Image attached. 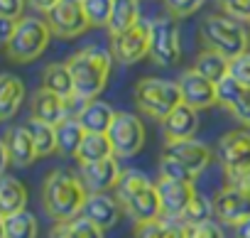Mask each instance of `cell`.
<instances>
[{"label":"cell","mask_w":250,"mask_h":238,"mask_svg":"<svg viewBox=\"0 0 250 238\" xmlns=\"http://www.w3.org/2000/svg\"><path fill=\"white\" fill-rule=\"evenodd\" d=\"M32 118H37V121H44V123H62L64 118H69V108H66V98L52 93L49 88H40L35 91L32 96Z\"/></svg>","instance_id":"obj_21"},{"label":"cell","mask_w":250,"mask_h":238,"mask_svg":"<svg viewBox=\"0 0 250 238\" xmlns=\"http://www.w3.org/2000/svg\"><path fill=\"white\" fill-rule=\"evenodd\" d=\"M194 69H196L199 74H204L208 81L218 84L221 79H226V76L230 74V59H228L226 54H221V52L206 47V49H201V52L196 54Z\"/></svg>","instance_id":"obj_25"},{"label":"cell","mask_w":250,"mask_h":238,"mask_svg":"<svg viewBox=\"0 0 250 238\" xmlns=\"http://www.w3.org/2000/svg\"><path fill=\"white\" fill-rule=\"evenodd\" d=\"M230 74H233L240 84L250 86V49L230 59Z\"/></svg>","instance_id":"obj_37"},{"label":"cell","mask_w":250,"mask_h":238,"mask_svg":"<svg viewBox=\"0 0 250 238\" xmlns=\"http://www.w3.org/2000/svg\"><path fill=\"white\" fill-rule=\"evenodd\" d=\"M115 199L120 201L123 211L128 214L135 223L152 221L162 216V201L157 192V182H152L147 174L138 170H125L118 187Z\"/></svg>","instance_id":"obj_2"},{"label":"cell","mask_w":250,"mask_h":238,"mask_svg":"<svg viewBox=\"0 0 250 238\" xmlns=\"http://www.w3.org/2000/svg\"><path fill=\"white\" fill-rule=\"evenodd\" d=\"M49 238H79V233L74 231L71 221H57L54 228L49 231Z\"/></svg>","instance_id":"obj_42"},{"label":"cell","mask_w":250,"mask_h":238,"mask_svg":"<svg viewBox=\"0 0 250 238\" xmlns=\"http://www.w3.org/2000/svg\"><path fill=\"white\" fill-rule=\"evenodd\" d=\"M120 211H123L120 201L115 196H110L108 192H103V194H88L86 196L81 216H86L88 221H93L96 226L108 231V228H113L120 221Z\"/></svg>","instance_id":"obj_17"},{"label":"cell","mask_w":250,"mask_h":238,"mask_svg":"<svg viewBox=\"0 0 250 238\" xmlns=\"http://www.w3.org/2000/svg\"><path fill=\"white\" fill-rule=\"evenodd\" d=\"M135 103L138 108L155 118V121H165V118L179 106L182 101V91L177 81L169 79H143L135 86Z\"/></svg>","instance_id":"obj_5"},{"label":"cell","mask_w":250,"mask_h":238,"mask_svg":"<svg viewBox=\"0 0 250 238\" xmlns=\"http://www.w3.org/2000/svg\"><path fill=\"white\" fill-rule=\"evenodd\" d=\"M182 57V37L174 18H157L150 25V59L160 66H172Z\"/></svg>","instance_id":"obj_9"},{"label":"cell","mask_w":250,"mask_h":238,"mask_svg":"<svg viewBox=\"0 0 250 238\" xmlns=\"http://www.w3.org/2000/svg\"><path fill=\"white\" fill-rule=\"evenodd\" d=\"M5 145H8V152H10V162L18 165V167H30L40 155H37V148H35V140L27 130V126H13L8 128V133L3 135Z\"/></svg>","instance_id":"obj_20"},{"label":"cell","mask_w":250,"mask_h":238,"mask_svg":"<svg viewBox=\"0 0 250 238\" xmlns=\"http://www.w3.org/2000/svg\"><path fill=\"white\" fill-rule=\"evenodd\" d=\"M162 155L169 157V160H174V162H179L194 179L208 167V162H211V157H213L211 148H208L206 143L194 140V138H189V140H177V143H167Z\"/></svg>","instance_id":"obj_13"},{"label":"cell","mask_w":250,"mask_h":238,"mask_svg":"<svg viewBox=\"0 0 250 238\" xmlns=\"http://www.w3.org/2000/svg\"><path fill=\"white\" fill-rule=\"evenodd\" d=\"M79 177H81L88 194H103V192H110V189L118 187L123 170H120L115 155H110V157L98 160V162L79 165Z\"/></svg>","instance_id":"obj_14"},{"label":"cell","mask_w":250,"mask_h":238,"mask_svg":"<svg viewBox=\"0 0 250 238\" xmlns=\"http://www.w3.org/2000/svg\"><path fill=\"white\" fill-rule=\"evenodd\" d=\"M110 54L120 64H138L140 59L150 57V25L138 22L135 27L125 30L120 35H110Z\"/></svg>","instance_id":"obj_12"},{"label":"cell","mask_w":250,"mask_h":238,"mask_svg":"<svg viewBox=\"0 0 250 238\" xmlns=\"http://www.w3.org/2000/svg\"><path fill=\"white\" fill-rule=\"evenodd\" d=\"M211 216H213V201H208L204 194L196 192V196L191 199L189 209L182 216V223H201V221H208Z\"/></svg>","instance_id":"obj_34"},{"label":"cell","mask_w":250,"mask_h":238,"mask_svg":"<svg viewBox=\"0 0 250 238\" xmlns=\"http://www.w3.org/2000/svg\"><path fill=\"white\" fill-rule=\"evenodd\" d=\"M8 165H10V152H8V145H5V140L0 138V177L5 174Z\"/></svg>","instance_id":"obj_43"},{"label":"cell","mask_w":250,"mask_h":238,"mask_svg":"<svg viewBox=\"0 0 250 238\" xmlns=\"http://www.w3.org/2000/svg\"><path fill=\"white\" fill-rule=\"evenodd\" d=\"M140 22V10L138 3H125V0H115L113 8V18L108 22V32L110 35H120L125 30H130Z\"/></svg>","instance_id":"obj_32"},{"label":"cell","mask_w":250,"mask_h":238,"mask_svg":"<svg viewBox=\"0 0 250 238\" xmlns=\"http://www.w3.org/2000/svg\"><path fill=\"white\" fill-rule=\"evenodd\" d=\"M27 206V189L20 179L3 174L0 177V216H10Z\"/></svg>","instance_id":"obj_24"},{"label":"cell","mask_w":250,"mask_h":238,"mask_svg":"<svg viewBox=\"0 0 250 238\" xmlns=\"http://www.w3.org/2000/svg\"><path fill=\"white\" fill-rule=\"evenodd\" d=\"M37 233L40 223L27 209L5 216V238H37Z\"/></svg>","instance_id":"obj_31"},{"label":"cell","mask_w":250,"mask_h":238,"mask_svg":"<svg viewBox=\"0 0 250 238\" xmlns=\"http://www.w3.org/2000/svg\"><path fill=\"white\" fill-rule=\"evenodd\" d=\"M15 27H18V20L13 18H5V15H0V44H8L15 35Z\"/></svg>","instance_id":"obj_41"},{"label":"cell","mask_w":250,"mask_h":238,"mask_svg":"<svg viewBox=\"0 0 250 238\" xmlns=\"http://www.w3.org/2000/svg\"><path fill=\"white\" fill-rule=\"evenodd\" d=\"M108 140L113 145V155L115 157H133L143 150L145 145V126L135 113L128 110H118L113 123L108 128Z\"/></svg>","instance_id":"obj_8"},{"label":"cell","mask_w":250,"mask_h":238,"mask_svg":"<svg viewBox=\"0 0 250 238\" xmlns=\"http://www.w3.org/2000/svg\"><path fill=\"white\" fill-rule=\"evenodd\" d=\"M240 123H243V126H245V128L250 130V108H248V113H245V118H243V121H240Z\"/></svg>","instance_id":"obj_47"},{"label":"cell","mask_w":250,"mask_h":238,"mask_svg":"<svg viewBox=\"0 0 250 238\" xmlns=\"http://www.w3.org/2000/svg\"><path fill=\"white\" fill-rule=\"evenodd\" d=\"M83 135H86V128L81 126L79 118H64L62 123H57V152L66 157H76Z\"/></svg>","instance_id":"obj_26"},{"label":"cell","mask_w":250,"mask_h":238,"mask_svg":"<svg viewBox=\"0 0 250 238\" xmlns=\"http://www.w3.org/2000/svg\"><path fill=\"white\" fill-rule=\"evenodd\" d=\"M216 160L228 182H250V130L226 133L216 145Z\"/></svg>","instance_id":"obj_7"},{"label":"cell","mask_w":250,"mask_h":238,"mask_svg":"<svg viewBox=\"0 0 250 238\" xmlns=\"http://www.w3.org/2000/svg\"><path fill=\"white\" fill-rule=\"evenodd\" d=\"M233 238H250V218L233 226Z\"/></svg>","instance_id":"obj_44"},{"label":"cell","mask_w":250,"mask_h":238,"mask_svg":"<svg viewBox=\"0 0 250 238\" xmlns=\"http://www.w3.org/2000/svg\"><path fill=\"white\" fill-rule=\"evenodd\" d=\"M25 101V84L15 74H0V121H10Z\"/></svg>","instance_id":"obj_22"},{"label":"cell","mask_w":250,"mask_h":238,"mask_svg":"<svg viewBox=\"0 0 250 238\" xmlns=\"http://www.w3.org/2000/svg\"><path fill=\"white\" fill-rule=\"evenodd\" d=\"M86 187L76 172L54 170L42 184V206L54 221H74L86 204Z\"/></svg>","instance_id":"obj_1"},{"label":"cell","mask_w":250,"mask_h":238,"mask_svg":"<svg viewBox=\"0 0 250 238\" xmlns=\"http://www.w3.org/2000/svg\"><path fill=\"white\" fill-rule=\"evenodd\" d=\"M216 93H218V103L228 113H233L238 121H243L250 108V86L240 84L233 74H228L226 79H221L216 84Z\"/></svg>","instance_id":"obj_18"},{"label":"cell","mask_w":250,"mask_h":238,"mask_svg":"<svg viewBox=\"0 0 250 238\" xmlns=\"http://www.w3.org/2000/svg\"><path fill=\"white\" fill-rule=\"evenodd\" d=\"M184 231H187V238H223L221 226L213 223L211 218L201 223H184Z\"/></svg>","instance_id":"obj_35"},{"label":"cell","mask_w":250,"mask_h":238,"mask_svg":"<svg viewBox=\"0 0 250 238\" xmlns=\"http://www.w3.org/2000/svg\"><path fill=\"white\" fill-rule=\"evenodd\" d=\"M206 0H165V8L172 18H189L194 15Z\"/></svg>","instance_id":"obj_36"},{"label":"cell","mask_w":250,"mask_h":238,"mask_svg":"<svg viewBox=\"0 0 250 238\" xmlns=\"http://www.w3.org/2000/svg\"><path fill=\"white\" fill-rule=\"evenodd\" d=\"M179 91H182V101L196 110L201 108H211L218 103V93H216V84L208 81L204 74H199L194 66L187 69L179 76Z\"/></svg>","instance_id":"obj_16"},{"label":"cell","mask_w":250,"mask_h":238,"mask_svg":"<svg viewBox=\"0 0 250 238\" xmlns=\"http://www.w3.org/2000/svg\"><path fill=\"white\" fill-rule=\"evenodd\" d=\"M76 118L81 121V126L86 128V133H108L113 118H115V110L108 103L91 98V101L83 103V108L79 110Z\"/></svg>","instance_id":"obj_23"},{"label":"cell","mask_w":250,"mask_h":238,"mask_svg":"<svg viewBox=\"0 0 250 238\" xmlns=\"http://www.w3.org/2000/svg\"><path fill=\"white\" fill-rule=\"evenodd\" d=\"M110 155H113V145L105 133H86L81 140V148L76 152V160H79V165H86V162L105 160Z\"/></svg>","instance_id":"obj_29"},{"label":"cell","mask_w":250,"mask_h":238,"mask_svg":"<svg viewBox=\"0 0 250 238\" xmlns=\"http://www.w3.org/2000/svg\"><path fill=\"white\" fill-rule=\"evenodd\" d=\"M113 8H115V0H83V10L91 27H108L113 18Z\"/></svg>","instance_id":"obj_33"},{"label":"cell","mask_w":250,"mask_h":238,"mask_svg":"<svg viewBox=\"0 0 250 238\" xmlns=\"http://www.w3.org/2000/svg\"><path fill=\"white\" fill-rule=\"evenodd\" d=\"M157 192H160V201H162V216L174 218V221H182L184 211L189 209L191 199L196 196L194 182L167 179V177L157 179Z\"/></svg>","instance_id":"obj_15"},{"label":"cell","mask_w":250,"mask_h":238,"mask_svg":"<svg viewBox=\"0 0 250 238\" xmlns=\"http://www.w3.org/2000/svg\"><path fill=\"white\" fill-rule=\"evenodd\" d=\"M27 130H30V135L35 140V148H37L40 157H47V155L57 152V126L37 121V118H30V121H27Z\"/></svg>","instance_id":"obj_30"},{"label":"cell","mask_w":250,"mask_h":238,"mask_svg":"<svg viewBox=\"0 0 250 238\" xmlns=\"http://www.w3.org/2000/svg\"><path fill=\"white\" fill-rule=\"evenodd\" d=\"M42 86L49 88L52 93L62 96V98H74L76 88H74V76L69 71L66 64H49L42 71Z\"/></svg>","instance_id":"obj_28"},{"label":"cell","mask_w":250,"mask_h":238,"mask_svg":"<svg viewBox=\"0 0 250 238\" xmlns=\"http://www.w3.org/2000/svg\"><path fill=\"white\" fill-rule=\"evenodd\" d=\"M49 40H52V30H49L47 20L20 18L13 40L5 44V54L18 64H27V62H35L47 49Z\"/></svg>","instance_id":"obj_6"},{"label":"cell","mask_w":250,"mask_h":238,"mask_svg":"<svg viewBox=\"0 0 250 238\" xmlns=\"http://www.w3.org/2000/svg\"><path fill=\"white\" fill-rule=\"evenodd\" d=\"M0 238H5V216H0Z\"/></svg>","instance_id":"obj_46"},{"label":"cell","mask_w":250,"mask_h":238,"mask_svg":"<svg viewBox=\"0 0 250 238\" xmlns=\"http://www.w3.org/2000/svg\"><path fill=\"white\" fill-rule=\"evenodd\" d=\"M218 5L235 20H250V0H218Z\"/></svg>","instance_id":"obj_39"},{"label":"cell","mask_w":250,"mask_h":238,"mask_svg":"<svg viewBox=\"0 0 250 238\" xmlns=\"http://www.w3.org/2000/svg\"><path fill=\"white\" fill-rule=\"evenodd\" d=\"M199 128V115H196V108L187 106V103H179L165 121H162V130H165V138L167 143H177V140H189L194 138Z\"/></svg>","instance_id":"obj_19"},{"label":"cell","mask_w":250,"mask_h":238,"mask_svg":"<svg viewBox=\"0 0 250 238\" xmlns=\"http://www.w3.org/2000/svg\"><path fill=\"white\" fill-rule=\"evenodd\" d=\"M213 216L228 226L250 218V182H228L213 196Z\"/></svg>","instance_id":"obj_10"},{"label":"cell","mask_w":250,"mask_h":238,"mask_svg":"<svg viewBox=\"0 0 250 238\" xmlns=\"http://www.w3.org/2000/svg\"><path fill=\"white\" fill-rule=\"evenodd\" d=\"M135 238H187V231L182 221L160 216L152 221L135 223Z\"/></svg>","instance_id":"obj_27"},{"label":"cell","mask_w":250,"mask_h":238,"mask_svg":"<svg viewBox=\"0 0 250 238\" xmlns=\"http://www.w3.org/2000/svg\"><path fill=\"white\" fill-rule=\"evenodd\" d=\"M71 226H74V231L79 233V238H105L103 233V228L101 226H96L93 221H88L86 216H76L74 221H71Z\"/></svg>","instance_id":"obj_38"},{"label":"cell","mask_w":250,"mask_h":238,"mask_svg":"<svg viewBox=\"0 0 250 238\" xmlns=\"http://www.w3.org/2000/svg\"><path fill=\"white\" fill-rule=\"evenodd\" d=\"M66 66L74 76L76 96H81L83 101H91L108 84V76L113 69V54L101 47H83L74 57H69Z\"/></svg>","instance_id":"obj_3"},{"label":"cell","mask_w":250,"mask_h":238,"mask_svg":"<svg viewBox=\"0 0 250 238\" xmlns=\"http://www.w3.org/2000/svg\"><path fill=\"white\" fill-rule=\"evenodd\" d=\"M44 15H47V25H49L52 35H57L62 40L79 37L91 27L86 10H83V0H59Z\"/></svg>","instance_id":"obj_11"},{"label":"cell","mask_w":250,"mask_h":238,"mask_svg":"<svg viewBox=\"0 0 250 238\" xmlns=\"http://www.w3.org/2000/svg\"><path fill=\"white\" fill-rule=\"evenodd\" d=\"M25 13V0H0V15L20 20Z\"/></svg>","instance_id":"obj_40"},{"label":"cell","mask_w":250,"mask_h":238,"mask_svg":"<svg viewBox=\"0 0 250 238\" xmlns=\"http://www.w3.org/2000/svg\"><path fill=\"white\" fill-rule=\"evenodd\" d=\"M27 3L35 8V10H42V13H49L57 3H59V0H27Z\"/></svg>","instance_id":"obj_45"},{"label":"cell","mask_w":250,"mask_h":238,"mask_svg":"<svg viewBox=\"0 0 250 238\" xmlns=\"http://www.w3.org/2000/svg\"><path fill=\"white\" fill-rule=\"evenodd\" d=\"M125 3H138V0H125Z\"/></svg>","instance_id":"obj_48"},{"label":"cell","mask_w":250,"mask_h":238,"mask_svg":"<svg viewBox=\"0 0 250 238\" xmlns=\"http://www.w3.org/2000/svg\"><path fill=\"white\" fill-rule=\"evenodd\" d=\"M201 40L206 47L226 54L228 59L248 52L250 47V32L243 27V20L230 15H208L201 22Z\"/></svg>","instance_id":"obj_4"}]
</instances>
